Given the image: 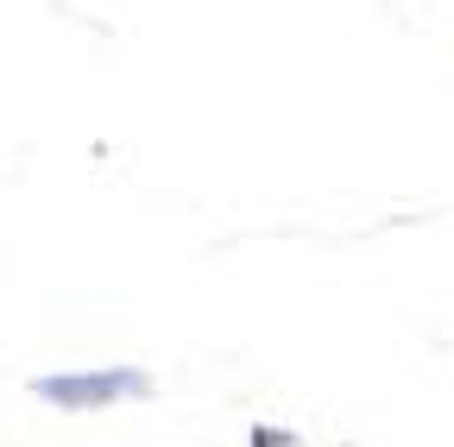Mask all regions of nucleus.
Segmentation results:
<instances>
[{"label": "nucleus", "mask_w": 454, "mask_h": 447, "mask_svg": "<svg viewBox=\"0 0 454 447\" xmlns=\"http://www.w3.org/2000/svg\"><path fill=\"white\" fill-rule=\"evenodd\" d=\"M26 390H32V404H44L57 416H101L114 404H145L158 378L145 366H64V372H38Z\"/></svg>", "instance_id": "f257e3e1"}, {"label": "nucleus", "mask_w": 454, "mask_h": 447, "mask_svg": "<svg viewBox=\"0 0 454 447\" xmlns=\"http://www.w3.org/2000/svg\"><path fill=\"white\" fill-rule=\"evenodd\" d=\"M247 447H309V441H297L291 428H271V422H253V428H247Z\"/></svg>", "instance_id": "f03ea898"}]
</instances>
